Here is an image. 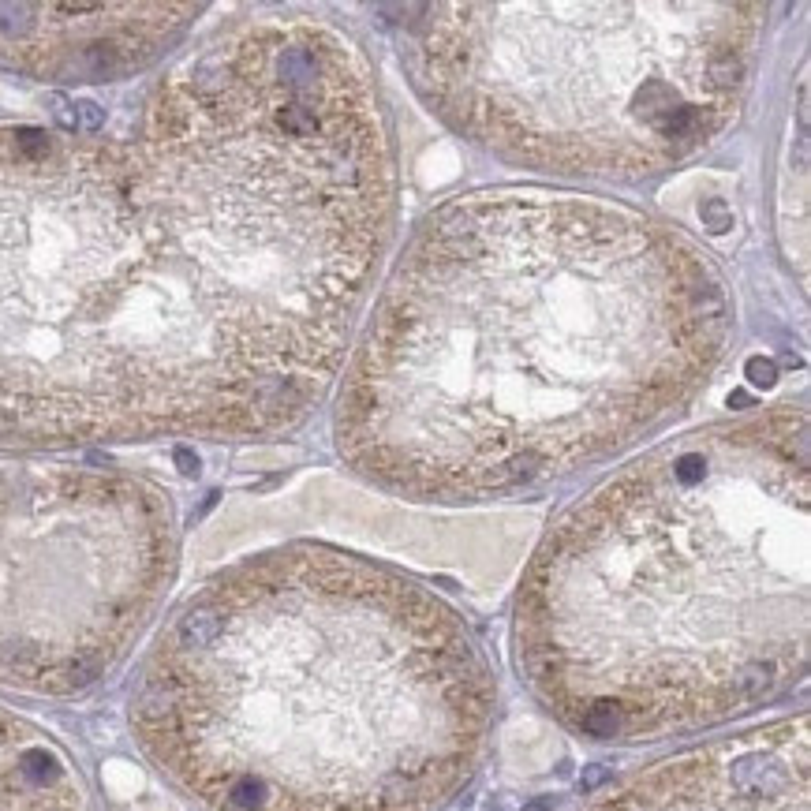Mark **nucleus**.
Masks as SVG:
<instances>
[{
    "label": "nucleus",
    "instance_id": "nucleus-7",
    "mask_svg": "<svg viewBox=\"0 0 811 811\" xmlns=\"http://www.w3.org/2000/svg\"><path fill=\"white\" fill-rule=\"evenodd\" d=\"M587 811H811L808 714L666 755L621 778Z\"/></svg>",
    "mask_w": 811,
    "mask_h": 811
},
{
    "label": "nucleus",
    "instance_id": "nucleus-4",
    "mask_svg": "<svg viewBox=\"0 0 811 811\" xmlns=\"http://www.w3.org/2000/svg\"><path fill=\"white\" fill-rule=\"evenodd\" d=\"M808 408L655 445L539 542L513 610L531 696L606 744L688 737L808 673Z\"/></svg>",
    "mask_w": 811,
    "mask_h": 811
},
{
    "label": "nucleus",
    "instance_id": "nucleus-9",
    "mask_svg": "<svg viewBox=\"0 0 811 811\" xmlns=\"http://www.w3.org/2000/svg\"><path fill=\"white\" fill-rule=\"evenodd\" d=\"M176 464H180V468H184L187 475H195V471H199V460H195V456L187 453V449H180V453H176Z\"/></svg>",
    "mask_w": 811,
    "mask_h": 811
},
{
    "label": "nucleus",
    "instance_id": "nucleus-5",
    "mask_svg": "<svg viewBox=\"0 0 811 811\" xmlns=\"http://www.w3.org/2000/svg\"><path fill=\"white\" fill-rule=\"evenodd\" d=\"M400 57L486 154L569 180H647L718 143L752 86L763 4H423Z\"/></svg>",
    "mask_w": 811,
    "mask_h": 811
},
{
    "label": "nucleus",
    "instance_id": "nucleus-1",
    "mask_svg": "<svg viewBox=\"0 0 811 811\" xmlns=\"http://www.w3.org/2000/svg\"><path fill=\"white\" fill-rule=\"evenodd\" d=\"M393 225L382 90L314 19L214 38L120 131L0 124V445L296 430Z\"/></svg>",
    "mask_w": 811,
    "mask_h": 811
},
{
    "label": "nucleus",
    "instance_id": "nucleus-6",
    "mask_svg": "<svg viewBox=\"0 0 811 811\" xmlns=\"http://www.w3.org/2000/svg\"><path fill=\"white\" fill-rule=\"evenodd\" d=\"M176 572L161 486L0 460V688L79 696L120 666Z\"/></svg>",
    "mask_w": 811,
    "mask_h": 811
},
{
    "label": "nucleus",
    "instance_id": "nucleus-3",
    "mask_svg": "<svg viewBox=\"0 0 811 811\" xmlns=\"http://www.w3.org/2000/svg\"><path fill=\"white\" fill-rule=\"evenodd\" d=\"M494 718L464 613L322 542L199 587L131 692L139 748L206 811H442L483 767Z\"/></svg>",
    "mask_w": 811,
    "mask_h": 811
},
{
    "label": "nucleus",
    "instance_id": "nucleus-8",
    "mask_svg": "<svg viewBox=\"0 0 811 811\" xmlns=\"http://www.w3.org/2000/svg\"><path fill=\"white\" fill-rule=\"evenodd\" d=\"M202 4H0V68L42 83H109L150 68Z\"/></svg>",
    "mask_w": 811,
    "mask_h": 811
},
{
    "label": "nucleus",
    "instance_id": "nucleus-2",
    "mask_svg": "<svg viewBox=\"0 0 811 811\" xmlns=\"http://www.w3.org/2000/svg\"><path fill=\"white\" fill-rule=\"evenodd\" d=\"M729 341L726 277L681 228L546 187L456 195L348 352L333 438L393 494L494 498L640 442Z\"/></svg>",
    "mask_w": 811,
    "mask_h": 811
}]
</instances>
